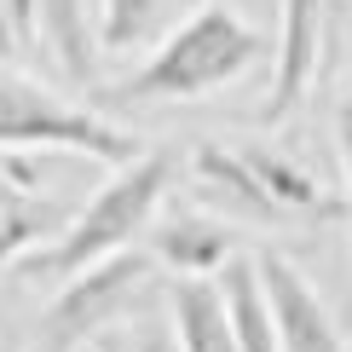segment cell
Listing matches in <instances>:
<instances>
[{"label": "cell", "instance_id": "6da1fadb", "mask_svg": "<svg viewBox=\"0 0 352 352\" xmlns=\"http://www.w3.org/2000/svg\"><path fill=\"white\" fill-rule=\"evenodd\" d=\"M266 52V35L254 23H243L231 6H197L173 29L162 47L151 52V64H139L127 81L98 87V110H127V104H185L214 87L237 81L254 58Z\"/></svg>", "mask_w": 352, "mask_h": 352}, {"label": "cell", "instance_id": "7a4b0ae2", "mask_svg": "<svg viewBox=\"0 0 352 352\" xmlns=\"http://www.w3.org/2000/svg\"><path fill=\"white\" fill-rule=\"evenodd\" d=\"M173 173H179V156H168V151H144L133 162H122V173H116L110 185H98L93 197L69 214V226L58 231V237L29 248L18 260V272L23 277H76L81 266L127 248L139 231H151Z\"/></svg>", "mask_w": 352, "mask_h": 352}, {"label": "cell", "instance_id": "3957f363", "mask_svg": "<svg viewBox=\"0 0 352 352\" xmlns=\"http://www.w3.org/2000/svg\"><path fill=\"white\" fill-rule=\"evenodd\" d=\"M0 151H76V156H98V162L122 168L144 156V144L127 127L104 122L98 110L64 104L47 87L18 76L12 64H0Z\"/></svg>", "mask_w": 352, "mask_h": 352}, {"label": "cell", "instance_id": "277c9868", "mask_svg": "<svg viewBox=\"0 0 352 352\" xmlns=\"http://www.w3.org/2000/svg\"><path fill=\"white\" fill-rule=\"evenodd\" d=\"M156 266H162V260L139 254V248H116V254L81 266L76 277H64V289H58V300L47 306L41 329L87 346L98 329H110L116 318H127V312L144 306V295L156 289Z\"/></svg>", "mask_w": 352, "mask_h": 352}, {"label": "cell", "instance_id": "5b68a950", "mask_svg": "<svg viewBox=\"0 0 352 352\" xmlns=\"http://www.w3.org/2000/svg\"><path fill=\"white\" fill-rule=\"evenodd\" d=\"M254 266H260V283H266V300H272L283 352H346L341 329H335V318H329V306L318 300V289L300 277L295 260L277 254V248H266Z\"/></svg>", "mask_w": 352, "mask_h": 352}, {"label": "cell", "instance_id": "8992f818", "mask_svg": "<svg viewBox=\"0 0 352 352\" xmlns=\"http://www.w3.org/2000/svg\"><path fill=\"white\" fill-rule=\"evenodd\" d=\"M324 18H329V0H283V47H277L272 93H266V104H260V127H277L283 116H295V104L306 98L318 52H324Z\"/></svg>", "mask_w": 352, "mask_h": 352}, {"label": "cell", "instance_id": "52a82bcc", "mask_svg": "<svg viewBox=\"0 0 352 352\" xmlns=\"http://www.w3.org/2000/svg\"><path fill=\"white\" fill-rule=\"evenodd\" d=\"M151 254L162 260L168 272H179V277H214L231 254H237V231H231L226 219L202 214V208H173L168 219H156Z\"/></svg>", "mask_w": 352, "mask_h": 352}, {"label": "cell", "instance_id": "ba28073f", "mask_svg": "<svg viewBox=\"0 0 352 352\" xmlns=\"http://www.w3.org/2000/svg\"><path fill=\"white\" fill-rule=\"evenodd\" d=\"M168 312H173V324H179L185 352H243L237 329H231V312H226L219 277H179V283L168 289Z\"/></svg>", "mask_w": 352, "mask_h": 352}, {"label": "cell", "instance_id": "9c48e42d", "mask_svg": "<svg viewBox=\"0 0 352 352\" xmlns=\"http://www.w3.org/2000/svg\"><path fill=\"white\" fill-rule=\"evenodd\" d=\"M214 277H219V289H226V312H231V329H237V346L243 352H283L277 318H272V300H266V283H260L254 260L231 254Z\"/></svg>", "mask_w": 352, "mask_h": 352}, {"label": "cell", "instance_id": "30bf717a", "mask_svg": "<svg viewBox=\"0 0 352 352\" xmlns=\"http://www.w3.org/2000/svg\"><path fill=\"white\" fill-rule=\"evenodd\" d=\"M64 226H69L64 202L23 190V173L18 179H0V266H18L35 243L58 237Z\"/></svg>", "mask_w": 352, "mask_h": 352}, {"label": "cell", "instance_id": "8fae6325", "mask_svg": "<svg viewBox=\"0 0 352 352\" xmlns=\"http://www.w3.org/2000/svg\"><path fill=\"white\" fill-rule=\"evenodd\" d=\"M35 23H41V47L64 64L69 81H93L98 76V47L104 41L87 23V0H35Z\"/></svg>", "mask_w": 352, "mask_h": 352}, {"label": "cell", "instance_id": "7c38bea8", "mask_svg": "<svg viewBox=\"0 0 352 352\" xmlns=\"http://www.w3.org/2000/svg\"><path fill=\"white\" fill-rule=\"evenodd\" d=\"M190 173H197L208 190H219L231 208H243L248 219H277V214H283V208L266 197V185H260V173L248 168L243 151H226V144H197V151H190Z\"/></svg>", "mask_w": 352, "mask_h": 352}, {"label": "cell", "instance_id": "4fadbf2b", "mask_svg": "<svg viewBox=\"0 0 352 352\" xmlns=\"http://www.w3.org/2000/svg\"><path fill=\"white\" fill-rule=\"evenodd\" d=\"M248 168L260 173V185H266V197L277 202V208H300V214H335V202H324V190H318V179L306 168H295L289 156L277 151H243Z\"/></svg>", "mask_w": 352, "mask_h": 352}, {"label": "cell", "instance_id": "5bb4252c", "mask_svg": "<svg viewBox=\"0 0 352 352\" xmlns=\"http://www.w3.org/2000/svg\"><path fill=\"white\" fill-rule=\"evenodd\" d=\"M87 352H185L179 341V324H173V312H127L116 318L110 329H98L93 341H87Z\"/></svg>", "mask_w": 352, "mask_h": 352}, {"label": "cell", "instance_id": "9a60e30c", "mask_svg": "<svg viewBox=\"0 0 352 352\" xmlns=\"http://www.w3.org/2000/svg\"><path fill=\"white\" fill-rule=\"evenodd\" d=\"M156 12H162V0H104V18H98V41H104L110 52L133 47V41L151 35Z\"/></svg>", "mask_w": 352, "mask_h": 352}, {"label": "cell", "instance_id": "2e32d148", "mask_svg": "<svg viewBox=\"0 0 352 352\" xmlns=\"http://www.w3.org/2000/svg\"><path fill=\"white\" fill-rule=\"evenodd\" d=\"M41 23H35V0H0V64H18L35 52Z\"/></svg>", "mask_w": 352, "mask_h": 352}, {"label": "cell", "instance_id": "e0dca14e", "mask_svg": "<svg viewBox=\"0 0 352 352\" xmlns=\"http://www.w3.org/2000/svg\"><path fill=\"white\" fill-rule=\"evenodd\" d=\"M335 139H341V162H346V214H352V93L335 110Z\"/></svg>", "mask_w": 352, "mask_h": 352}, {"label": "cell", "instance_id": "ac0fdd59", "mask_svg": "<svg viewBox=\"0 0 352 352\" xmlns=\"http://www.w3.org/2000/svg\"><path fill=\"white\" fill-rule=\"evenodd\" d=\"M23 352H81V346H76V341H64V335H52V329H35Z\"/></svg>", "mask_w": 352, "mask_h": 352}]
</instances>
